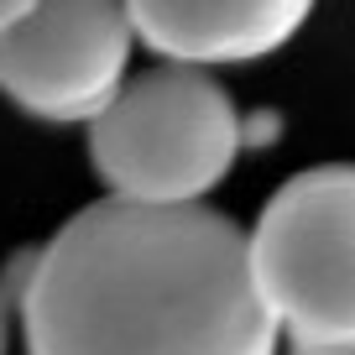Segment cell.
<instances>
[{
  "mask_svg": "<svg viewBox=\"0 0 355 355\" xmlns=\"http://www.w3.org/2000/svg\"><path fill=\"white\" fill-rule=\"evenodd\" d=\"M11 350V293L0 288V355Z\"/></svg>",
  "mask_w": 355,
  "mask_h": 355,
  "instance_id": "cell-6",
  "label": "cell"
},
{
  "mask_svg": "<svg viewBox=\"0 0 355 355\" xmlns=\"http://www.w3.org/2000/svg\"><path fill=\"white\" fill-rule=\"evenodd\" d=\"M251 272L298 345H355V162L309 167L266 199Z\"/></svg>",
  "mask_w": 355,
  "mask_h": 355,
  "instance_id": "cell-3",
  "label": "cell"
},
{
  "mask_svg": "<svg viewBox=\"0 0 355 355\" xmlns=\"http://www.w3.org/2000/svg\"><path fill=\"white\" fill-rule=\"evenodd\" d=\"M26 6H32V0H0V32H6V26H11L16 16L26 11Z\"/></svg>",
  "mask_w": 355,
  "mask_h": 355,
  "instance_id": "cell-8",
  "label": "cell"
},
{
  "mask_svg": "<svg viewBox=\"0 0 355 355\" xmlns=\"http://www.w3.org/2000/svg\"><path fill=\"white\" fill-rule=\"evenodd\" d=\"M136 42L167 63H256L293 42L313 0H125Z\"/></svg>",
  "mask_w": 355,
  "mask_h": 355,
  "instance_id": "cell-5",
  "label": "cell"
},
{
  "mask_svg": "<svg viewBox=\"0 0 355 355\" xmlns=\"http://www.w3.org/2000/svg\"><path fill=\"white\" fill-rule=\"evenodd\" d=\"M26 355H277L251 235L209 204L78 209L16 288Z\"/></svg>",
  "mask_w": 355,
  "mask_h": 355,
  "instance_id": "cell-1",
  "label": "cell"
},
{
  "mask_svg": "<svg viewBox=\"0 0 355 355\" xmlns=\"http://www.w3.org/2000/svg\"><path fill=\"white\" fill-rule=\"evenodd\" d=\"M131 42L125 0H32L0 32V94L53 125L94 121L121 94Z\"/></svg>",
  "mask_w": 355,
  "mask_h": 355,
  "instance_id": "cell-4",
  "label": "cell"
},
{
  "mask_svg": "<svg viewBox=\"0 0 355 355\" xmlns=\"http://www.w3.org/2000/svg\"><path fill=\"white\" fill-rule=\"evenodd\" d=\"M293 355H355V345H298L293 340Z\"/></svg>",
  "mask_w": 355,
  "mask_h": 355,
  "instance_id": "cell-7",
  "label": "cell"
},
{
  "mask_svg": "<svg viewBox=\"0 0 355 355\" xmlns=\"http://www.w3.org/2000/svg\"><path fill=\"white\" fill-rule=\"evenodd\" d=\"M241 146V110L199 63H162L131 78L89 121L94 173L110 193L141 204H199Z\"/></svg>",
  "mask_w": 355,
  "mask_h": 355,
  "instance_id": "cell-2",
  "label": "cell"
}]
</instances>
